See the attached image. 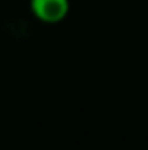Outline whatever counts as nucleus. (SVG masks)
Returning <instances> with one entry per match:
<instances>
[{"mask_svg":"<svg viewBox=\"0 0 148 150\" xmlns=\"http://www.w3.org/2000/svg\"><path fill=\"white\" fill-rule=\"evenodd\" d=\"M30 9L38 21L56 25L68 16L70 0H30Z\"/></svg>","mask_w":148,"mask_h":150,"instance_id":"1","label":"nucleus"}]
</instances>
